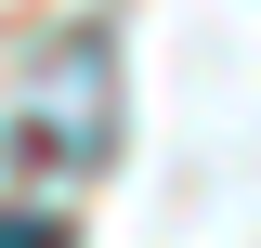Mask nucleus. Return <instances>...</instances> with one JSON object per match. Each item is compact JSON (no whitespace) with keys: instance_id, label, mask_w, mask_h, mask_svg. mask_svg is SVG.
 <instances>
[{"instance_id":"obj_1","label":"nucleus","mask_w":261,"mask_h":248,"mask_svg":"<svg viewBox=\"0 0 261 248\" xmlns=\"http://www.w3.org/2000/svg\"><path fill=\"white\" fill-rule=\"evenodd\" d=\"M0 248H65V222H0Z\"/></svg>"}]
</instances>
